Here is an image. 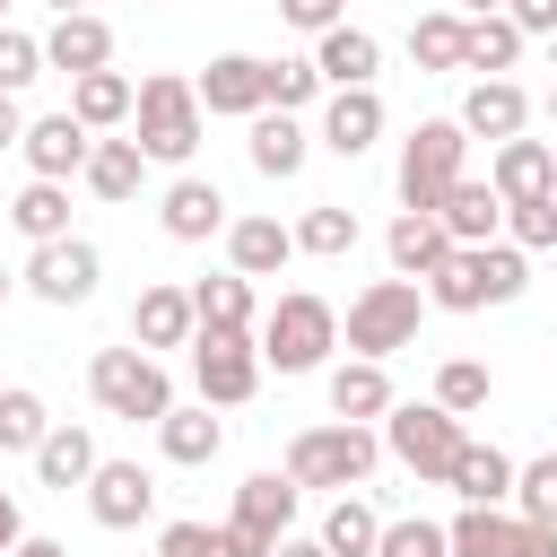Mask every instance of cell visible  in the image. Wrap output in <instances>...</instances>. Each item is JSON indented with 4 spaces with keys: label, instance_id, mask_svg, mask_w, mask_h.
<instances>
[{
    "label": "cell",
    "instance_id": "obj_26",
    "mask_svg": "<svg viewBox=\"0 0 557 557\" xmlns=\"http://www.w3.org/2000/svg\"><path fill=\"white\" fill-rule=\"evenodd\" d=\"M252 165H261L270 183L305 174V122H296V113H278V104H261V113H252Z\"/></svg>",
    "mask_w": 557,
    "mask_h": 557
},
{
    "label": "cell",
    "instance_id": "obj_50",
    "mask_svg": "<svg viewBox=\"0 0 557 557\" xmlns=\"http://www.w3.org/2000/svg\"><path fill=\"white\" fill-rule=\"evenodd\" d=\"M17 131H26L17 122V96H0V148H17Z\"/></svg>",
    "mask_w": 557,
    "mask_h": 557
},
{
    "label": "cell",
    "instance_id": "obj_7",
    "mask_svg": "<svg viewBox=\"0 0 557 557\" xmlns=\"http://www.w3.org/2000/svg\"><path fill=\"white\" fill-rule=\"evenodd\" d=\"M461 157H470V131L461 122H418L409 148H400V209H435L461 183Z\"/></svg>",
    "mask_w": 557,
    "mask_h": 557
},
{
    "label": "cell",
    "instance_id": "obj_29",
    "mask_svg": "<svg viewBox=\"0 0 557 557\" xmlns=\"http://www.w3.org/2000/svg\"><path fill=\"white\" fill-rule=\"evenodd\" d=\"M287 252H296V235H287L278 218H235V226H226V261H235L244 278H270Z\"/></svg>",
    "mask_w": 557,
    "mask_h": 557
},
{
    "label": "cell",
    "instance_id": "obj_52",
    "mask_svg": "<svg viewBox=\"0 0 557 557\" xmlns=\"http://www.w3.org/2000/svg\"><path fill=\"white\" fill-rule=\"evenodd\" d=\"M270 557H331V548H322V540H278Z\"/></svg>",
    "mask_w": 557,
    "mask_h": 557
},
{
    "label": "cell",
    "instance_id": "obj_21",
    "mask_svg": "<svg viewBox=\"0 0 557 557\" xmlns=\"http://www.w3.org/2000/svg\"><path fill=\"white\" fill-rule=\"evenodd\" d=\"M313 70L331 78V87H374V70H383V44L366 35V26H322V52H313Z\"/></svg>",
    "mask_w": 557,
    "mask_h": 557
},
{
    "label": "cell",
    "instance_id": "obj_28",
    "mask_svg": "<svg viewBox=\"0 0 557 557\" xmlns=\"http://www.w3.org/2000/svg\"><path fill=\"white\" fill-rule=\"evenodd\" d=\"M522 61V26L505 17V9H487V17H470L461 26V70H487V78H505Z\"/></svg>",
    "mask_w": 557,
    "mask_h": 557
},
{
    "label": "cell",
    "instance_id": "obj_56",
    "mask_svg": "<svg viewBox=\"0 0 557 557\" xmlns=\"http://www.w3.org/2000/svg\"><path fill=\"white\" fill-rule=\"evenodd\" d=\"M548 70H557V35H548Z\"/></svg>",
    "mask_w": 557,
    "mask_h": 557
},
{
    "label": "cell",
    "instance_id": "obj_8",
    "mask_svg": "<svg viewBox=\"0 0 557 557\" xmlns=\"http://www.w3.org/2000/svg\"><path fill=\"white\" fill-rule=\"evenodd\" d=\"M418 313H426L418 278H374V287L348 305V348H357V357H392V348L418 339Z\"/></svg>",
    "mask_w": 557,
    "mask_h": 557
},
{
    "label": "cell",
    "instance_id": "obj_10",
    "mask_svg": "<svg viewBox=\"0 0 557 557\" xmlns=\"http://www.w3.org/2000/svg\"><path fill=\"white\" fill-rule=\"evenodd\" d=\"M453 557H557V522H522L496 505H461V522H444Z\"/></svg>",
    "mask_w": 557,
    "mask_h": 557
},
{
    "label": "cell",
    "instance_id": "obj_14",
    "mask_svg": "<svg viewBox=\"0 0 557 557\" xmlns=\"http://www.w3.org/2000/svg\"><path fill=\"white\" fill-rule=\"evenodd\" d=\"M191 96H200V113H235V122H252L270 96H261V61L252 52H218L200 78H191Z\"/></svg>",
    "mask_w": 557,
    "mask_h": 557
},
{
    "label": "cell",
    "instance_id": "obj_36",
    "mask_svg": "<svg viewBox=\"0 0 557 557\" xmlns=\"http://www.w3.org/2000/svg\"><path fill=\"white\" fill-rule=\"evenodd\" d=\"M374 540H383V522H374V505L348 487V496L322 513V548H331V557H374Z\"/></svg>",
    "mask_w": 557,
    "mask_h": 557
},
{
    "label": "cell",
    "instance_id": "obj_3",
    "mask_svg": "<svg viewBox=\"0 0 557 557\" xmlns=\"http://www.w3.org/2000/svg\"><path fill=\"white\" fill-rule=\"evenodd\" d=\"M339 348V313L322 305V296H278L270 305V322H261V366H278V374H313L322 357Z\"/></svg>",
    "mask_w": 557,
    "mask_h": 557
},
{
    "label": "cell",
    "instance_id": "obj_23",
    "mask_svg": "<svg viewBox=\"0 0 557 557\" xmlns=\"http://www.w3.org/2000/svg\"><path fill=\"white\" fill-rule=\"evenodd\" d=\"M383 252H392V270H400V278H426V270L453 252V235H444V218H435V209H400V218H392V235H383Z\"/></svg>",
    "mask_w": 557,
    "mask_h": 557
},
{
    "label": "cell",
    "instance_id": "obj_57",
    "mask_svg": "<svg viewBox=\"0 0 557 557\" xmlns=\"http://www.w3.org/2000/svg\"><path fill=\"white\" fill-rule=\"evenodd\" d=\"M0 287H9V278H0Z\"/></svg>",
    "mask_w": 557,
    "mask_h": 557
},
{
    "label": "cell",
    "instance_id": "obj_20",
    "mask_svg": "<svg viewBox=\"0 0 557 557\" xmlns=\"http://www.w3.org/2000/svg\"><path fill=\"white\" fill-rule=\"evenodd\" d=\"M374 139H383V96H374V87H339V96L322 104V148L366 157Z\"/></svg>",
    "mask_w": 557,
    "mask_h": 557
},
{
    "label": "cell",
    "instance_id": "obj_45",
    "mask_svg": "<svg viewBox=\"0 0 557 557\" xmlns=\"http://www.w3.org/2000/svg\"><path fill=\"white\" fill-rule=\"evenodd\" d=\"M374 557H453V540H444V522H383V540H374Z\"/></svg>",
    "mask_w": 557,
    "mask_h": 557
},
{
    "label": "cell",
    "instance_id": "obj_17",
    "mask_svg": "<svg viewBox=\"0 0 557 557\" xmlns=\"http://www.w3.org/2000/svg\"><path fill=\"white\" fill-rule=\"evenodd\" d=\"M487 183H496V200H540V191H557V139H496Z\"/></svg>",
    "mask_w": 557,
    "mask_h": 557
},
{
    "label": "cell",
    "instance_id": "obj_34",
    "mask_svg": "<svg viewBox=\"0 0 557 557\" xmlns=\"http://www.w3.org/2000/svg\"><path fill=\"white\" fill-rule=\"evenodd\" d=\"M9 226L17 235H35V244H52V235H70V191L52 183V174H35L17 200H9Z\"/></svg>",
    "mask_w": 557,
    "mask_h": 557
},
{
    "label": "cell",
    "instance_id": "obj_30",
    "mask_svg": "<svg viewBox=\"0 0 557 557\" xmlns=\"http://www.w3.org/2000/svg\"><path fill=\"white\" fill-rule=\"evenodd\" d=\"M157 444H165V461L200 470V461H218L226 426H218V418H209V400H200V409H165V418H157Z\"/></svg>",
    "mask_w": 557,
    "mask_h": 557
},
{
    "label": "cell",
    "instance_id": "obj_5",
    "mask_svg": "<svg viewBox=\"0 0 557 557\" xmlns=\"http://www.w3.org/2000/svg\"><path fill=\"white\" fill-rule=\"evenodd\" d=\"M374 435L357 426V418H331V426H305L296 444H287V479L296 487H357L366 470H374Z\"/></svg>",
    "mask_w": 557,
    "mask_h": 557
},
{
    "label": "cell",
    "instance_id": "obj_39",
    "mask_svg": "<svg viewBox=\"0 0 557 557\" xmlns=\"http://www.w3.org/2000/svg\"><path fill=\"white\" fill-rule=\"evenodd\" d=\"M44 426H52V418H44V400H35L26 383H9V392H0V453H35V444H44Z\"/></svg>",
    "mask_w": 557,
    "mask_h": 557
},
{
    "label": "cell",
    "instance_id": "obj_44",
    "mask_svg": "<svg viewBox=\"0 0 557 557\" xmlns=\"http://www.w3.org/2000/svg\"><path fill=\"white\" fill-rule=\"evenodd\" d=\"M505 235H513L522 252L557 244V191H540V200H505Z\"/></svg>",
    "mask_w": 557,
    "mask_h": 557
},
{
    "label": "cell",
    "instance_id": "obj_22",
    "mask_svg": "<svg viewBox=\"0 0 557 557\" xmlns=\"http://www.w3.org/2000/svg\"><path fill=\"white\" fill-rule=\"evenodd\" d=\"M435 218H444V235L453 244H496V226H505V200H496V183H453L444 200H435Z\"/></svg>",
    "mask_w": 557,
    "mask_h": 557
},
{
    "label": "cell",
    "instance_id": "obj_1",
    "mask_svg": "<svg viewBox=\"0 0 557 557\" xmlns=\"http://www.w3.org/2000/svg\"><path fill=\"white\" fill-rule=\"evenodd\" d=\"M522 287H531V270H522V244H453V252L426 270V305H444V313L513 305Z\"/></svg>",
    "mask_w": 557,
    "mask_h": 557
},
{
    "label": "cell",
    "instance_id": "obj_35",
    "mask_svg": "<svg viewBox=\"0 0 557 557\" xmlns=\"http://www.w3.org/2000/svg\"><path fill=\"white\" fill-rule=\"evenodd\" d=\"M191 313H200V331H252V278H244V270L200 278V287H191Z\"/></svg>",
    "mask_w": 557,
    "mask_h": 557
},
{
    "label": "cell",
    "instance_id": "obj_16",
    "mask_svg": "<svg viewBox=\"0 0 557 557\" xmlns=\"http://www.w3.org/2000/svg\"><path fill=\"white\" fill-rule=\"evenodd\" d=\"M44 70H70V78L113 70V26H104V17H87V9L52 17V35H44Z\"/></svg>",
    "mask_w": 557,
    "mask_h": 557
},
{
    "label": "cell",
    "instance_id": "obj_58",
    "mask_svg": "<svg viewBox=\"0 0 557 557\" xmlns=\"http://www.w3.org/2000/svg\"><path fill=\"white\" fill-rule=\"evenodd\" d=\"M0 9H9V0H0Z\"/></svg>",
    "mask_w": 557,
    "mask_h": 557
},
{
    "label": "cell",
    "instance_id": "obj_55",
    "mask_svg": "<svg viewBox=\"0 0 557 557\" xmlns=\"http://www.w3.org/2000/svg\"><path fill=\"white\" fill-rule=\"evenodd\" d=\"M548 122H557V87H548Z\"/></svg>",
    "mask_w": 557,
    "mask_h": 557
},
{
    "label": "cell",
    "instance_id": "obj_37",
    "mask_svg": "<svg viewBox=\"0 0 557 557\" xmlns=\"http://www.w3.org/2000/svg\"><path fill=\"white\" fill-rule=\"evenodd\" d=\"M487 392H496V383H487L479 357H444V366H435V409L470 418V409H487Z\"/></svg>",
    "mask_w": 557,
    "mask_h": 557
},
{
    "label": "cell",
    "instance_id": "obj_9",
    "mask_svg": "<svg viewBox=\"0 0 557 557\" xmlns=\"http://www.w3.org/2000/svg\"><path fill=\"white\" fill-rule=\"evenodd\" d=\"M191 374L209 409H235L261 392V339L252 331H191Z\"/></svg>",
    "mask_w": 557,
    "mask_h": 557
},
{
    "label": "cell",
    "instance_id": "obj_31",
    "mask_svg": "<svg viewBox=\"0 0 557 557\" xmlns=\"http://www.w3.org/2000/svg\"><path fill=\"white\" fill-rule=\"evenodd\" d=\"M87 470H96V435H87V426H44L35 479H44V487H87Z\"/></svg>",
    "mask_w": 557,
    "mask_h": 557
},
{
    "label": "cell",
    "instance_id": "obj_43",
    "mask_svg": "<svg viewBox=\"0 0 557 557\" xmlns=\"http://www.w3.org/2000/svg\"><path fill=\"white\" fill-rule=\"evenodd\" d=\"M313 87H322V70H313V61H261V96H270L278 113L313 104Z\"/></svg>",
    "mask_w": 557,
    "mask_h": 557
},
{
    "label": "cell",
    "instance_id": "obj_33",
    "mask_svg": "<svg viewBox=\"0 0 557 557\" xmlns=\"http://www.w3.org/2000/svg\"><path fill=\"white\" fill-rule=\"evenodd\" d=\"M78 174H87V191H96V200H131V191H139V174H148V157H139V139H96Z\"/></svg>",
    "mask_w": 557,
    "mask_h": 557
},
{
    "label": "cell",
    "instance_id": "obj_48",
    "mask_svg": "<svg viewBox=\"0 0 557 557\" xmlns=\"http://www.w3.org/2000/svg\"><path fill=\"white\" fill-rule=\"evenodd\" d=\"M505 17H513L522 35H557V0H505Z\"/></svg>",
    "mask_w": 557,
    "mask_h": 557
},
{
    "label": "cell",
    "instance_id": "obj_27",
    "mask_svg": "<svg viewBox=\"0 0 557 557\" xmlns=\"http://www.w3.org/2000/svg\"><path fill=\"white\" fill-rule=\"evenodd\" d=\"M218 226H226V200H218V183L183 174V183L165 191V235H174V244H209Z\"/></svg>",
    "mask_w": 557,
    "mask_h": 557
},
{
    "label": "cell",
    "instance_id": "obj_18",
    "mask_svg": "<svg viewBox=\"0 0 557 557\" xmlns=\"http://www.w3.org/2000/svg\"><path fill=\"white\" fill-rule=\"evenodd\" d=\"M470 139H522V122H531V96L513 87V78H479L470 96H461V113H453Z\"/></svg>",
    "mask_w": 557,
    "mask_h": 557
},
{
    "label": "cell",
    "instance_id": "obj_2",
    "mask_svg": "<svg viewBox=\"0 0 557 557\" xmlns=\"http://www.w3.org/2000/svg\"><path fill=\"white\" fill-rule=\"evenodd\" d=\"M131 131H139V157H148V165H183V157L200 148V96H191V78H174V70L139 78Z\"/></svg>",
    "mask_w": 557,
    "mask_h": 557
},
{
    "label": "cell",
    "instance_id": "obj_51",
    "mask_svg": "<svg viewBox=\"0 0 557 557\" xmlns=\"http://www.w3.org/2000/svg\"><path fill=\"white\" fill-rule=\"evenodd\" d=\"M9 557H70V548H61V540H17Z\"/></svg>",
    "mask_w": 557,
    "mask_h": 557
},
{
    "label": "cell",
    "instance_id": "obj_6",
    "mask_svg": "<svg viewBox=\"0 0 557 557\" xmlns=\"http://www.w3.org/2000/svg\"><path fill=\"white\" fill-rule=\"evenodd\" d=\"M383 444H392V461H400L409 479H435V487H444V470H453V453H461V418L435 409V400H426V409H418V400H409V409L392 400V409H383Z\"/></svg>",
    "mask_w": 557,
    "mask_h": 557
},
{
    "label": "cell",
    "instance_id": "obj_41",
    "mask_svg": "<svg viewBox=\"0 0 557 557\" xmlns=\"http://www.w3.org/2000/svg\"><path fill=\"white\" fill-rule=\"evenodd\" d=\"M409 61L418 70H461V17H418L409 26Z\"/></svg>",
    "mask_w": 557,
    "mask_h": 557
},
{
    "label": "cell",
    "instance_id": "obj_46",
    "mask_svg": "<svg viewBox=\"0 0 557 557\" xmlns=\"http://www.w3.org/2000/svg\"><path fill=\"white\" fill-rule=\"evenodd\" d=\"M26 78H44V44L17 35V26H0V96H17Z\"/></svg>",
    "mask_w": 557,
    "mask_h": 557
},
{
    "label": "cell",
    "instance_id": "obj_54",
    "mask_svg": "<svg viewBox=\"0 0 557 557\" xmlns=\"http://www.w3.org/2000/svg\"><path fill=\"white\" fill-rule=\"evenodd\" d=\"M52 9H61V17H70V9H87V0H52Z\"/></svg>",
    "mask_w": 557,
    "mask_h": 557
},
{
    "label": "cell",
    "instance_id": "obj_42",
    "mask_svg": "<svg viewBox=\"0 0 557 557\" xmlns=\"http://www.w3.org/2000/svg\"><path fill=\"white\" fill-rule=\"evenodd\" d=\"M513 505H522V522H557V453L513 470Z\"/></svg>",
    "mask_w": 557,
    "mask_h": 557
},
{
    "label": "cell",
    "instance_id": "obj_32",
    "mask_svg": "<svg viewBox=\"0 0 557 557\" xmlns=\"http://www.w3.org/2000/svg\"><path fill=\"white\" fill-rule=\"evenodd\" d=\"M131 78L122 70H87V78H70V113L87 122V131H113V122H131Z\"/></svg>",
    "mask_w": 557,
    "mask_h": 557
},
{
    "label": "cell",
    "instance_id": "obj_25",
    "mask_svg": "<svg viewBox=\"0 0 557 557\" xmlns=\"http://www.w3.org/2000/svg\"><path fill=\"white\" fill-rule=\"evenodd\" d=\"M392 409V374H383V357H348V366H331V418H383Z\"/></svg>",
    "mask_w": 557,
    "mask_h": 557
},
{
    "label": "cell",
    "instance_id": "obj_40",
    "mask_svg": "<svg viewBox=\"0 0 557 557\" xmlns=\"http://www.w3.org/2000/svg\"><path fill=\"white\" fill-rule=\"evenodd\" d=\"M157 557H244L226 522H165L157 531Z\"/></svg>",
    "mask_w": 557,
    "mask_h": 557
},
{
    "label": "cell",
    "instance_id": "obj_4",
    "mask_svg": "<svg viewBox=\"0 0 557 557\" xmlns=\"http://www.w3.org/2000/svg\"><path fill=\"white\" fill-rule=\"evenodd\" d=\"M87 392H96V409H113V418H165L174 409V383H165V366L148 357V348H96V366H87Z\"/></svg>",
    "mask_w": 557,
    "mask_h": 557
},
{
    "label": "cell",
    "instance_id": "obj_47",
    "mask_svg": "<svg viewBox=\"0 0 557 557\" xmlns=\"http://www.w3.org/2000/svg\"><path fill=\"white\" fill-rule=\"evenodd\" d=\"M278 17L305 26V35H322V26H339V0H278Z\"/></svg>",
    "mask_w": 557,
    "mask_h": 557
},
{
    "label": "cell",
    "instance_id": "obj_15",
    "mask_svg": "<svg viewBox=\"0 0 557 557\" xmlns=\"http://www.w3.org/2000/svg\"><path fill=\"white\" fill-rule=\"evenodd\" d=\"M17 148H26V165H35V174H52V183H70V174L87 165V148H96V131H87L78 113H44V122H26V131H17Z\"/></svg>",
    "mask_w": 557,
    "mask_h": 557
},
{
    "label": "cell",
    "instance_id": "obj_13",
    "mask_svg": "<svg viewBox=\"0 0 557 557\" xmlns=\"http://www.w3.org/2000/svg\"><path fill=\"white\" fill-rule=\"evenodd\" d=\"M148 505H157V479H148L139 461H96V470H87V513H96L104 531L148 522Z\"/></svg>",
    "mask_w": 557,
    "mask_h": 557
},
{
    "label": "cell",
    "instance_id": "obj_24",
    "mask_svg": "<svg viewBox=\"0 0 557 557\" xmlns=\"http://www.w3.org/2000/svg\"><path fill=\"white\" fill-rule=\"evenodd\" d=\"M444 487H453L461 505H505V496H513V461H505L496 444H470V435H461V453H453Z\"/></svg>",
    "mask_w": 557,
    "mask_h": 557
},
{
    "label": "cell",
    "instance_id": "obj_11",
    "mask_svg": "<svg viewBox=\"0 0 557 557\" xmlns=\"http://www.w3.org/2000/svg\"><path fill=\"white\" fill-rule=\"evenodd\" d=\"M287 513H296V479H278V470H261V479H244L235 487V548L244 557H270L278 540H287Z\"/></svg>",
    "mask_w": 557,
    "mask_h": 557
},
{
    "label": "cell",
    "instance_id": "obj_38",
    "mask_svg": "<svg viewBox=\"0 0 557 557\" xmlns=\"http://www.w3.org/2000/svg\"><path fill=\"white\" fill-rule=\"evenodd\" d=\"M287 235H296V252H322V261H339V252H348V244H357V218H348V209H331V200H322V209H305V218H296V226H287Z\"/></svg>",
    "mask_w": 557,
    "mask_h": 557
},
{
    "label": "cell",
    "instance_id": "obj_19",
    "mask_svg": "<svg viewBox=\"0 0 557 557\" xmlns=\"http://www.w3.org/2000/svg\"><path fill=\"white\" fill-rule=\"evenodd\" d=\"M191 331H200L191 287H139V305H131V339L139 348H191Z\"/></svg>",
    "mask_w": 557,
    "mask_h": 557
},
{
    "label": "cell",
    "instance_id": "obj_53",
    "mask_svg": "<svg viewBox=\"0 0 557 557\" xmlns=\"http://www.w3.org/2000/svg\"><path fill=\"white\" fill-rule=\"evenodd\" d=\"M461 9H470V17H487V9H505V0H461Z\"/></svg>",
    "mask_w": 557,
    "mask_h": 557
},
{
    "label": "cell",
    "instance_id": "obj_49",
    "mask_svg": "<svg viewBox=\"0 0 557 557\" xmlns=\"http://www.w3.org/2000/svg\"><path fill=\"white\" fill-rule=\"evenodd\" d=\"M17 540H26V522H17V496H9V487H0V557H9V548H17Z\"/></svg>",
    "mask_w": 557,
    "mask_h": 557
},
{
    "label": "cell",
    "instance_id": "obj_12",
    "mask_svg": "<svg viewBox=\"0 0 557 557\" xmlns=\"http://www.w3.org/2000/svg\"><path fill=\"white\" fill-rule=\"evenodd\" d=\"M96 278H104V261H96V244H78V235L35 244V261H26V287H35L44 305H87Z\"/></svg>",
    "mask_w": 557,
    "mask_h": 557
}]
</instances>
